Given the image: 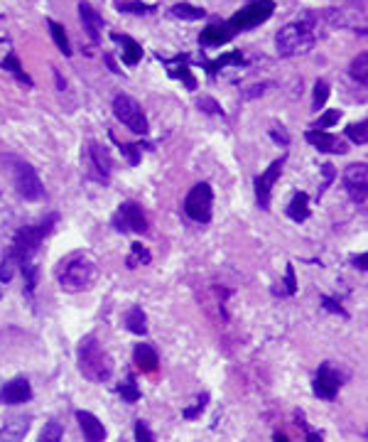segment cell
Segmentation results:
<instances>
[{"instance_id": "28", "label": "cell", "mask_w": 368, "mask_h": 442, "mask_svg": "<svg viewBox=\"0 0 368 442\" xmlns=\"http://www.w3.org/2000/svg\"><path fill=\"white\" fill-rule=\"evenodd\" d=\"M228 64H245V59H243V54L241 52H231V54H224V57H219L216 59V62H209L206 64V69H209V74L214 76L216 71L219 69H224V66H228Z\"/></svg>"}, {"instance_id": "25", "label": "cell", "mask_w": 368, "mask_h": 442, "mask_svg": "<svg viewBox=\"0 0 368 442\" xmlns=\"http://www.w3.org/2000/svg\"><path fill=\"white\" fill-rule=\"evenodd\" d=\"M172 15L180 20H189V22H197L202 20L206 15V10L197 8V5H189V3H177L175 8H172Z\"/></svg>"}, {"instance_id": "9", "label": "cell", "mask_w": 368, "mask_h": 442, "mask_svg": "<svg viewBox=\"0 0 368 442\" xmlns=\"http://www.w3.org/2000/svg\"><path fill=\"white\" fill-rule=\"evenodd\" d=\"M111 224L121 234H128V231H133V234H148V219L143 214V207L138 202H133V199L121 204L118 212L111 219Z\"/></svg>"}, {"instance_id": "10", "label": "cell", "mask_w": 368, "mask_h": 442, "mask_svg": "<svg viewBox=\"0 0 368 442\" xmlns=\"http://www.w3.org/2000/svg\"><path fill=\"white\" fill-rule=\"evenodd\" d=\"M344 190H347V195L351 197V202H356V204H361V207H364L366 197H368V170H366V163L349 165V168L344 170Z\"/></svg>"}, {"instance_id": "35", "label": "cell", "mask_w": 368, "mask_h": 442, "mask_svg": "<svg viewBox=\"0 0 368 442\" xmlns=\"http://www.w3.org/2000/svg\"><path fill=\"white\" fill-rule=\"evenodd\" d=\"M327 98H329V84L324 79H320L315 84V110H320V108H324V103H327Z\"/></svg>"}, {"instance_id": "5", "label": "cell", "mask_w": 368, "mask_h": 442, "mask_svg": "<svg viewBox=\"0 0 368 442\" xmlns=\"http://www.w3.org/2000/svg\"><path fill=\"white\" fill-rule=\"evenodd\" d=\"M8 163L13 165V168H10V175H13L15 192H18L22 199H27V202H37V199H42L44 187L40 182V175L35 173V168H32L30 163H25V160H18V158H8Z\"/></svg>"}, {"instance_id": "48", "label": "cell", "mask_w": 368, "mask_h": 442, "mask_svg": "<svg viewBox=\"0 0 368 442\" xmlns=\"http://www.w3.org/2000/svg\"><path fill=\"white\" fill-rule=\"evenodd\" d=\"M0 300H3V283H0Z\"/></svg>"}, {"instance_id": "29", "label": "cell", "mask_w": 368, "mask_h": 442, "mask_svg": "<svg viewBox=\"0 0 368 442\" xmlns=\"http://www.w3.org/2000/svg\"><path fill=\"white\" fill-rule=\"evenodd\" d=\"M3 69H8L10 74L15 76V79H18V81H22V84L32 86V79H30V76L25 74V71H22V66H20V62H18V57H15V54H8V57L3 59Z\"/></svg>"}, {"instance_id": "40", "label": "cell", "mask_w": 368, "mask_h": 442, "mask_svg": "<svg viewBox=\"0 0 368 442\" xmlns=\"http://www.w3.org/2000/svg\"><path fill=\"white\" fill-rule=\"evenodd\" d=\"M270 138L277 143V145H282V148L290 145V135H287V130L282 128V125H272V128H270Z\"/></svg>"}, {"instance_id": "6", "label": "cell", "mask_w": 368, "mask_h": 442, "mask_svg": "<svg viewBox=\"0 0 368 442\" xmlns=\"http://www.w3.org/2000/svg\"><path fill=\"white\" fill-rule=\"evenodd\" d=\"M272 13H275V3H272V0H253V3L245 5L241 13L233 15L226 25L231 27L233 35H236V32H245V30H253V27L263 25V22L270 20Z\"/></svg>"}, {"instance_id": "19", "label": "cell", "mask_w": 368, "mask_h": 442, "mask_svg": "<svg viewBox=\"0 0 368 442\" xmlns=\"http://www.w3.org/2000/svg\"><path fill=\"white\" fill-rule=\"evenodd\" d=\"M231 40H233V30L226 22H221V25H209L206 30H202V35H199V42H202L204 47H221V44H226Z\"/></svg>"}, {"instance_id": "30", "label": "cell", "mask_w": 368, "mask_h": 442, "mask_svg": "<svg viewBox=\"0 0 368 442\" xmlns=\"http://www.w3.org/2000/svg\"><path fill=\"white\" fill-rule=\"evenodd\" d=\"M61 435H64L61 423H57V420H49V423H44V428L40 433V440L37 442H61Z\"/></svg>"}, {"instance_id": "12", "label": "cell", "mask_w": 368, "mask_h": 442, "mask_svg": "<svg viewBox=\"0 0 368 442\" xmlns=\"http://www.w3.org/2000/svg\"><path fill=\"white\" fill-rule=\"evenodd\" d=\"M339 389H342V376L334 371L332 364H322L315 376V394L324 398V401H334Z\"/></svg>"}, {"instance_id": "49", "label": "cell", "mask_w": 368, "mask_h": 442, "mask_svg": "<svg viewBox=\"0 0 368 442\" xmlns=\"http://www.w3.org/2000/svg\"><path fill=\"white\" fill-rule=\"evenodd\" d=\"M248 3H253V0H248Z\"/></svg>"}, {"instance_id": "43", "label": "cell", "mask_w": 368, "mask_h": 442, "mask_svg": "<svg viewBox=\"0 0 368 442\" xmlns=\"http://www.w3.org/2000/svg\"><path fill=\"white\" fill-rule=\"evenodd\" d=\"M206 401H209V396H202V398H199L197 406H194V408H187V411H184V418H197L199 413H202L204 408H206Z\"/></svg>"}, {"instance_id": "7", "label": "cell", "mask_w": 368, "mask_h": 442, "mask_svg": "<svg viewBox=\"0 0 368 442\" xmlns=\"http://www.w3.org/2000/svg\"><path fill=\"white\" fill-rule=\"evenodd\" d=\"M113 113L128 130L140 133V135H145V133L150 130L148 118H145V113H143V106L133 96H128V93H118V96L113 98Z\"/></svg>"}, {"instance_id": "32", "label": "cell", "mask_w": 368, "mask_h": 442, "mask_svg": "<svg viewBox=\"0 0 368 442\" xmlns=\"http://www.w3.org/2000/svg\"><path fill=\"white\" fill-rule=\"evenodd\" d=\"M118 10H126V13H136V15H148L155 13L153 5H140V3H133V0H116Z\"/></svg>"}, {"instance_id": "36", "label": "cell", "mask_w": 368, "mask_h": 442, "mask_svg": "<svg viewBox=\"0 0 368 442\" xmlns=\"http://www.w3.org/2000/svg\"><path fill=\"white\" fill-rule=\"evenodd\" d=\"M118 148H121V153L128 158V163L136 168V165L140 163V148H150V145H128V143H118Z\"/></svg>"}, {"instance_id": "17", "label": "cell", "mask_w": 368, "mask_h": 442, "mask_svg": "<svg viewBox=\"0 0 368 442\" xmlns=\"http://www.w3.org/2000/svg\"><path fill=\"white\" fill-rule=\"evenodd\" d=\"M79 18H81V25H83V30H86V35L91 37V42H98V40H101L103 18H101V15H98V10L93 8L91 3L81 0V3H79Z\"/></svg>"}, {"instance_id": "26", "label": "cell", "mask_w": 368, "mask_h": 442, "mask_svg": "<svg viewBox=\"0 0 368 442\" xmlns=\"http://www.w3.org/2000/svg\"><path fill=\"white\" fill-rule=\"evenodd\" d=\"M351 76H354L361 86H366V81H368V54L366 52H361L359 57L351 62Z\"/></svg>"}, {"instance_id": "18", "label": "cell", "mask_w": 368, "mask_h": 442, "mask_svg": "<svg viewBox=\"0 0 368 442\" xmlns=\"http://www.w3.org/2000/svg\"><path fill=\"white\" fill-rule=\"evenodd\" d=\"M76 420H79V428L83 433L86 442H103L106 440V428L93 413L88 411H76Z\"/></svg>"}, {"instance_id": "14", "label": "cell", "mask_w": 368, "mask_h": 442, "mask_svg": "<svg viewBox=\"0 0 368 442\" xmlns=\"http://www.w3.org/2000/svg\"><path fill=\"white\" fill-rule=\"evenodd\" d=\"M32 398V386L27 379H22V376H18V379L8 381V384L0 389V403L3 406H20V403H27Z\"/></svg>"}, {"instance_id": "11", "label": "cell", "mask_w": 368, "mask_h": 442, "mask_svg": "<svg viewBox=\"0 0 368 442\" xmlns=\"http://www.w3.org/2000/svg\"><path fill=\"white\" fill-rule=\"evenodd\" d=\"M282 165H285V155H282L280 160H275V163H272L263 175L255 177V182H253V185H255V199H258V207L263 209V212H267V209H270L272 185H275L277 177H280Z\"/></svg>"}, {"instance_id": "16", "label": "cell", "mask_w": 368, "mask_h": 442, "mask_svg": "<svg viewBox=\"0 0 368 442\" xmlns=\"http://www.w3.org/2000/svg\"><path fill=\"white\" fill-rule=\"evenodd\" d=\"M305 138H307V143H310V145H315L320 153L344 155V153L349 150L347 143H344L342 138L332 135V133H327V130H307Z\"/></svg>"}, {"instance_id": "4", "label": "cell", "mask_w": 368, "mask_h": 442, "mask_svg": "<svg viewBox=\"0 0 368 442\" xmlns=\"http://www.w3.org/2000/svg\"><path fill=\"white\" fill-rule=\"evenodd\" d=\"M275 47L280 57H300L315 47V32L307 22H290L275 35Z\"/></svg>"}, {"instance_id": "24", "label": "cell", "mask_w": 368, "mask_h": 442, "mask_svg": "<svg viewBox=\"0 0 368 442\" xmlns=\"http://www.w3.org/2000/svg\"><path fill=\"white\" fill-rule=\"evenodd\" d=\"M47 27H49V35H52L54 44L59 47V52L64 54V57H71V44H69V37H66L64 27L54 20H47Z\"/></svg>"}, {"instance_id": "13", "label": "cell", "mask_w": 368, "mask_h": 442, "mask_svg": "<svg viewBox=\"0 0 368 442\" xmlns=\"http://www.w3.org/2000/svg\"><path fill=\"white\" fill-rule=\"evenodd\" d=\"M86 155H88V165H91V170H93V177L106 185V182H108V177H111V170H113V160H111V153L106 150L103 145H98V143H88Z\"/></svg>"}, {"instance_id": "33", "label": "cell", "mask_w": 368, "mask_h": 442, "mask_svg": "<svg viewBox=\"0 0 368 442\" xmlns=\"http://www.w3.org/2000/svg\"><path fill=\"white\" fill-rule=\"evenodd\" d=\"M118 394L123 396V401H126V403H136L138 398H140V391H138V384H136V379H133V376L121 386Z\"/></svg>"}, {"instance_id": "23", "label": "cell", "mask_w": 368, "mask_h": 442, "mask_svg": "<svg viewBox=\"0 0 368 442\" xmlns=\"http://www.w3.org/2000/svg\"><path fill=\"white\" fill-rule=\"evenodd\" d=\"M126 324H128V329H131L133 334H145V332H148V317H145L143 307L133 305L131 309H128Z\"/></svg>"}, {"instance_id": "37", "label": "cell", "mask_w": 368, "mask_h": 442, "mask_svg": "<svg viewBox=\"0 0 368 442\" xmlns=\"http://www.w3.org/2000/svg\"><path fill=\"white\" fill-rule=\"evenodd\" d=\"M320 170H322V175H324V182H322L320 192H317V199H320L322 195H324V192H327V187L332 185V182H334V177H337V170H334V168H332V165H329V163H324V165H322Z\"/></svg>"}, {"instance_id": "45", "label": "cell", "mask_w": 368, "mask_h": 442, "mask_svg": "<svg viewBox=\"0 0 368 442\" xmlns=\"http://www.w3.org/2000/svg\"><path fill=\"white\" fill-rule=\"evenodd\" d=\"M366 261H368V256H366V253H361L359 258H354V265H356L359 270H366Z\"/></svg>"}, {"instance_id": "41", "label": "cell", "mask_w": 368, "mask_h": 442, "mask_svg": "<svg viewBox=\"0 0 368 442\" xmlns=\"http://www.w3.org/2000/svg\"><path fill=\"white\" fill-rule=\"evenodd\" d=\"M297 292V283H295V268L292 265H287L285 270V290L280 292V295H295Z\"/></svg>"}, {"instance_id": "3", "label": "cell", "mask_w": 368, "mask_h": 442, "mask_svg": "<svg viewBox=\"0 0 368 442\" xmlns=\"http://www.w3.org/2000/svg\"><path fill=\"white\" fill-rule=\"evenodd\" d=\"M59 287L64 292H83L96 280V263L83 253H74L66 261H61L57 270Z\"/></svg>"}, {"instance_id": "31", "label": "cell", "mask_w": 368, "mask_h": 442, "mask_svg": "<svg viewBox=\"0 0 368 442\" xmlns=\"http://www.w3.org/2000/svg\"><path fill=\"white\" fill-rule=\"evenodd\" d=\"M366 128H368L366 120H361V123H351L347 128L349 140L356 143V145H366V140H368V130Z\"/></svg>"}, {"instance_id": "34", "label": "cell", "mask_w": 368, "mask_h": 442, "mask_svg": "<svg viewBox=\"0 0 368 442\" xmlns=\"http://www.w3.org/2000/svg\"><path fill=\"white\" fill-rule=\"evenodd\" d=\"M339 118H342V110H337V108L327 110V113L322 115V118L317 120L315 125H312V130H324V128H332L334 123H339Z\"/></svg>"}, {"instance_id": "38", "label": "cell", "mask_w": 368, "mask_h": 442, "mask_svg": "<svg viewBox=\"0 0 368 442\" xmlns=\"http://www.w3.org/2000/svg\"><path fill=\"white\" fill-rule=\"evenodd\" d=\"M136 442H155L153 430H150L148 423H143V420H138L136 423Z\"/></svg>"}, {"instance_id": "22", "label": "cell", "mask_w": 368, "mask_h": 442, "mask_svg": "<svg viewBox=\"0 0 368 442\" xmlns=\"http://www.w3.org/2000/svg\"><path fill=\"white\" fill-rule=\"evenodd\" d=\"M287 217L295 221V224H302V221L310 219V197L305 192H297L292 197V202L287 204Z\"/></svg>"}, {"instance_id": "8", "label": "cell", "mask_w": 368, "mask_h": 442, "mask_svg": "<svg viewBox=\"0 0 368 442\" xmlns=\"http://www.w3.org/2000/svg\"><path fill=\"white\" fill-rule=\"evenodd\" d=\"M211 204H214V192L211 185L199 182L192 187V192L184 199V214L197 224H209L211 221Z\"/></svg>"}, {"instance_id": "42", "label": "cell", "mask_w": 368, "mask_h": 442, "mask_svg": "<svg viewBox=\"0 0 368 442\" xmlns=\"http://www.w3.org/2000/svg\"><path fill=\"white\" fill-rule=\"evenodd\" d=\"M322 305H324V309H329V312L342 314V317H349V314H347V309H344L342 305H339L337 300H332V297H322Z\"/></svg>"}, {"instance_id": "15", "label": "cell", "mask_w": 368, "mask_h": 442, "mask_svg": "<svg viewBox=\"0 0 368 442\" xmlns=\"http://www.w3.org/2000/svg\"><path fill=\"white\" fill-rule=\"evenodd\" d=\"M30 423L32 418L25 416V413L5 418L3 425H0V442H22L25 435L30 433Z\"/></svg>"}, {"instance_id": "44", "label": "cell", "mask_w": 368, "mask_h": 442, "mask_svg": "<svg viewBox=\"0 0 368 442\" xmlns=\"http://www.w3.org/2000/svg\"><path fill=\"white\" fill-rule=\"evenodd\" d=\"M265 84H260V86H250V91H245L243 93V98H255V96H258V93H260V96H263V93H265Z\"/></svg>"}, {"instance_id": "1", "label": "cell", "mask_w": 368, "mask_h": 442, "mask_svg": "<svg viewBox=\"0 0 368 442\" xmlns=\"http://www.w3.org/2000/svg\"><path fill=\"white\" fill-rule=\"evenodd\" d=\"M59 217L57 214H49L47 219L40 221L35 226H22L18 229V234L13 236V243H10L8 253L3 256V263H0V283H8L13 278L15 268L25 263H32L35 253L40 251V243L44 241V236L52 234V229L57 226Z\"/></svg>"}, {"instance_id": "21", "label": "cell", "mask_w": 368, "mask_h": 442, "mask_svg": "<svg viewBox=\"0 0 368 442\" xmlns=\"http://www.w3.org/2000/svg\"><path fill=\"white\" fill-rule=\"evenodd\" d=\"M133 356H136V364H138V369H140V371H145V374L158 371L160 359H158V351H155L150 344H138L136 351H133Z\"/></svg>"}, {"instance_id": "46", "label": "cell", "mask_w": 368, "mask_h": 442, "mask_svg": "<svg viewBox=\"0 0 368 442\" xmlns=\"http://www.w3.org/2000/svg\"><path fill=\"white\" fill-rule=\"evenodd\" d=\"M307 442H322V435H317V433H307Z\"/></svg>"}, {"instance_id": "20", "label": "cell", "mask_w": 368, "mask_h": 442, "mask_svg": "<svg viewBox=\"0 0 368 442\" xmlns=\"http://www.w3.org/2000/svg\"><path fill=\"white\" fill-rule=\"evenodd\" d=\"M111 40L113 42H118L121 44V52H123V62H126L128 66H136L138 62L143 59V47L138 44L133 37H128V35H118V32H113L111 35Z\"/></svg>"}, {"instance_id": "47", "label": "cell", "mask_w": 368, "mask_h": 442, "mask_svg": "<svg viewBox=\"0 0 368 442\" xmlns=\"http://www.w3.org/2000/svg\"><path fill=\"white\" fill-rule=\"evenodd\" d=\"M275 442H287V438H285V435L277 433V435H275Z\"/></svg>"}, {"instance_id": "39", "label": "cell", "mask_w": 368, "mask_h": 442, "mask_svg": "<svg viewBox=\"0 0 368 442\" xmlns=\"http://www.w3.org/2000/svg\"><path fill=\"white\" fill-rule=\"evenodd\" d=\"M199 108L202 110H206V113H214V115H224V110H221V106L219 103L214 101V98H209V96H202L199 98Z\"/></svg>"}, {"instance_id": "2", "label": "cell", "mask_w": 368, "mask_h": 442, "mask_svg": "<svg viewBox=\"0 0 368 442\" xmlns=\"http://www.w3.org/2000/svg\"><path fill=\"white\" fill-rule=\"evenodd\" d=\"M76 361H79V371L88 381H93V384H103L113 374V361H111V356L106 354L101 341L93 334L83 336L79 341V346H76Z\"/></svg>"}, {"instance_id": "27", "label": "cell", "mask_w": 368, "mask_h": 442, "mask_svg": "<svg viewBox=\"0 0 368 442\" xmlns=\"http://www.w3.org/2000/svg\"><path fill=\"white\" fill-rule=\"evenodd\" d=\"M131 256H128V268H138V265H148L153 261V256H150V251L143 246V243H133L131 246Z\"/></svg>"}]
</instances>
